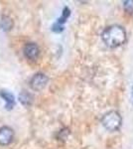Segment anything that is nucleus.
I'll use <instances>...</instances> for the list:
<instances>
[{"instance_id":"obj_11","label":"nucleus","mask_w":133,"mask_h":149,"mask_svg":"<svg viewBox=\"0 0 133 149\" xmlns=\"http://www.w3.org/2000/svg\"><path fill=\"white\" fill-rule=\"evenodd\" d=\"M70 135V130L68 128H63L61 130L59 131V133H58V138L60 139V140H66L68 138V136Z\"/></svg>"},{"instance_id":"obj_2","label":"nucleus","mask_w":133,"mask_h":149,"mask_svg":"<svg viewBox=\"0 0 133 149\" xmlns=\"http://www.w3.org/2000/svg\"><path fill=\"white\" fill-rule=\"evenodd\" d=\"M101 124L105 129L109 131H116L120 128L122 123V118L119 112L111 110L108 111L101 117Z\"/></svg>"},{"instance_id":"obj_1","label":"nucleus","mask_w":133,"mask_h":149,"mask_svg":"<svg viewBox=\"0 0 133 149\" xmlns=\"http://www.w3.org/2000/svg\"><path fill=\"white\" fill-rule=\"evenodd\" d=\"M102 41L106 46L116 48L123 45L126 41V32L124 28L119 25H112L105 29L101 34Z\"/></svg>"},{"instance_id":"obj_10","label":"nucleus","mask_w":133,"mask_h":149,"mask_svg":"<svg viewBox=\"0 0 133 149\" xmlns=\"http://www.w3.org/2000/svg\"><path fill=\"white\" fill-rule=\"evenodd\" d=\"M123 8L129 14H133V0H126L123 2Z\"/></svg>"},{"instance_id":"obj_5","label":"nucleus","mask_w":133,"mask_h":149,"mask_svg":"<svg viewBox=\"0 0 133 149\" xmlns=\"http://www.w3.org/2000/svg\"><path fill=\"white\" fill-rule=\"evenodd\" d=\"M71 15V10L69 7H65L64 10L62 12V15L60 18L57 19V21L53 24L52 26V31L55 33H61L64 30V24L67 22L68 18Z\"/></svg>"},{"instance_id":"obj_3","label":"nucleus","mask_w":133,"mask_h":149,"mask_svg":"<svg viewBox=\"0 0 133 149\" xmlns=\"http://www.w3.org/2000/svg\"><path fill=\"white\" fill-rule=\"evenodd\" d=\"M49 83V78L43 73H37L31 78L30 80V88L35 92H41L47 86Z\"/></svg>"},{"instance_id":"obj_8","label":"nucleus","mask_w":133,"mask_h":149,"mask_svg":"<svg viewBox=\"0 0 133 149\" xmlns=\"http://www.w3.org/2000/svg\"><path fill=\"white\" fill-rule=\"evenodd\" d=\"M13 28V20L7 15H3L0 19V29L3 32H8Z\"/></svg>"},{"instance_id":"obj_4","label":"nucleus","mask_w":133,"mask_h":149,"mask_svg":"<svg viewBox=\"0 0 133 149\" xmlns=\"http://www.w3.org/2000/svg\"><path fill=\"white\" fill-rule=\"evenodd\" d=\"M23 54L26 59L36 61L40 55V48L36 43H27L23 47Z\"/></svg>"},{"instance_id":"obj_12","label":"nucleus","mask_w":133,"mask_h":149,"mask_svg":"<svg viewBox=\"0 0 133 149\" xmlns=\"http://www.w3.org/2000/svg\"><path fill=\"white\" fill-rule=\"evenodd\" d=\"M131 98H132V103H133V86H132V93H131Z\"/></svg>"},{"instance_id":"obj_7","label":"nucleus","mask_w":133,"mask_h":149,"mask_svg":"<svg viewBox=\"0 0 133 149\" xmlns=\"http://www.w3.org/2000/svg\"><path fill=\"white\" fill-rule=\"evenodd\" d=\"M0 97L5 102V109L7 110H11L15 107V97L13 93H11L7 90H1L0 91Z\"/></svg>"},{"instance_id":"obj_6","label":"nucleus","mask_w":133,"mask_h":149,"mask_svg":"<svg viewBox=\"0 0 133 149\" xmlns=\"http://www.w3.org/2000/svg\"><path fill=\"white\" fill-rule=\"evenodd\" d=\"M14 139V130L9 126L0 127V145H9Z\"/></svg>"},{"instance_id":"obj_9","label":"nucleus","mask_w":133,"mask_h":149,"mask_svg":"<svg viewBox=\"0 0 133 149\" xmlns=\"http://www.w3.org/2000/svg\"><path fill=\"white\" fill-rule=\"evenodd\" d=\"M34 97L30 93L26 92V91H22L19 95V102H21V104L24 107H30L33 103Z\"/></svg>"}]
</instances>
